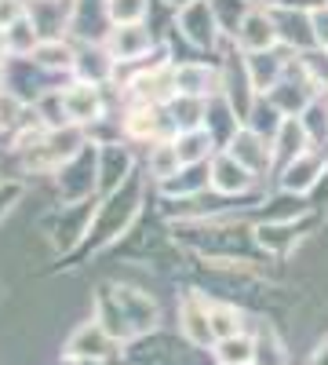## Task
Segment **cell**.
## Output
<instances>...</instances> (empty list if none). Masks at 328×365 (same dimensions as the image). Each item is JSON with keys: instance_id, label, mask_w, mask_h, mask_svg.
<instances>
[{"instance_id": "obj_9", "label": "cell", "mask_w": 328, "mask_h": 365, "mask_svg": "<svg viewBox=\"0 0 328 365\" xmlns=\"http://www.w3.org/2000/svg\"><path fill=\"white\" fill-rule=\"evenodd\" d=\"M208 307H212V299H208L204 292H197V289L183 292V299H179V336H183L194 351H208V347H216Z\"/></svg>"}, {"instance_id": "obj_25", "label": "cell", "mask_w": 328, "mask_h": 365, "mask_svg": "<svg viewBox=\"0 0 328 365\" xmlns=\"http://www.w3.org/2000/svg\"><path fill=\"white\" fill-rule=\"evenodd\" d=\"M204 110H208V99H194V96H175L168 103V113L175 120L179 132H190V128H201L204 125Z\"/></svg>"}, {"instance_id": "obj_19", "label": "cell", "mask_w": 328, "mask_h": 365, "mask_svg": "<svg viewBox=\"0 0 328 365\" xmlns=\"http://www.w3.org/2000/svg\"><path fill=\"white\" fill-rule=\"evenodd\" d=\"M300 230H303V223H295V220L255 223V241H259V249H263V252H270V256H288L292 245L303 237Z\"/></svg>"}, {"instance_id": "obj_38", "label": "cell", "mask_w": 328, "mask_h": 365, "mask_svg": "<svg viewBox=\"0 0 328 365\" xmlns=\"http://www.w3.org/2000/svg\"><path fill=\"white\" fill-rule=\"evenodd\" d=\"M0 299H4V285H0Z\"/></svg>"}, {"instance_id": "obj_27", "label": "cell", "mask_w": 328, "mask_h": 365, "mask_svg": "<svg viewBox=\"0 0 328 365\" xmlns=\"http://www.w3.org/2000/svg\"><path fill=\"white\" fill-rule=\"evenodd\" d=\"M216 361L219 365H248L252 354H255V344H252V332H241V336H230V340H219L212 347Z\"/></svg>"}, {"instance_id": "obj_31", "label": "cell", "mask_w": 328, "mask_h": 365, "mask_svg": "<svg viewBox=\"0 0 328 365\" xmlns=\"http://www.w3.org/2000/svg\"><path fill=\"white\" fill-rule=\"evenodd\" d=\"M29 15V0H0V29H11Z\"/></svg>"}, {"instance_id": "obj_36", "label": "cell", "mask_w": 328, "mask_h": 365, "mask_svg": "<svg viewBox=\"0 0 328 365\" xmlns=\"http://www.w3.org/2000/svg\"><path fill=\"white\" fill-rule=\"evenodd\" d=\"M161 4H168L171 11H179V8H186V4H190V0H161Z\"/></svg>"}, {"instance_id": "obj_33", "label": "cell", "mask_w": 328, "mask_h": 365, "mask_svg": "<svg viewBox=\"0 0 328 365\" xmlns=\"http://www.w3.org/2000/svg\"><path fill=\"white\" fill-rule=\"evenodd\" d=\"M259 4H266L270 11H314L324 0H259Z\"/></svg>"}, {"instance_id": "obj_12", "label": "cell", "mask_w": 328, "mask_h": 365, "mask_svg": "<svg viewBox=\"0 0 328 365\" xmlns=\"http://www.w3.org/2000/svg\"><path fill=\"white\" fill-rule=\"evenodd\" d=\"M237 51H245V55H255V51H274L281 48V37H277V22H274V11L266 8V4H255L248 11V19L241 22V29L233 34L230 41Z\"/></svg>"}, {"instance_id": "obj_35", "label": "cell", "mask_w": 328, "mask_h": 365, "mask_svg": "<svg viewBox=\"0 0 328 365\" xmlns=\"http://www.w3.org/2000/svg\"><path fill=\"white\" fill-rule=\"evenodd\" d=\"M11 58V44H8V29H0V66Z\"/></svg>"}, {"instance_id": "obj_28", "label": "cell", "mask_w": 328, "mask_h": 365, "mask_svg": "<svg viewBox=\"0 0 328 365\" xmlns=\"http://www.w3.org/2000/svg\"><path fill=\"white\" fill-rule=\"evenodd\" d=\"M106 19L110 26H128L150 19V0H106Z\"/></svg>"}, {"instance_id": "obj_34", "label": "cell", "mask_w": 328, "mask_h": 365, "mask_svg": "<svg viewBox=\"0 0 328 365\" xmlns=\"http://www.w3.org/2000/svg\"><path fill=\"white\" fill-rule=\"evenodd\" d=\"M307 365H328V336L314 344V351H310V358H307Z\"/></svg>"}, {"instance_id": "obj_7", "label": "cell", "mask_w": 328, "mask_h": 365, "mask_svg": "<svg viewBox=\"0 0 328 365\" xmlns=\"http://www.w3.org/2000/svg\"><path fill=\"white\" fill-rule=\"evenodd\" d=\"M208 182H212V194L219 197H245L252 190H259V175L252 168H245L241 161H237L230 150H219V154L208 161Z\"/></svg>"}, {"instance_id": "obj_4", "label": "cell", "mask_w": 328, "mask_h": 365, "mask_svg": "<svg viewBox=\"0 0 328 365\" xmlns=\"http://www.w3.org/2000/svg\"><path fill=\"white\" fill-rule=\"evenodd\" d=\"M99 44L110 51V58L117 66H132L150 58L161 44L154 37V29L146 22H128V26H106V34L99 37Z\"/></svg>"}, {"instance_id": "obj_39", "label": "cell", "mask_w": 328, "mask_h": 365, "mask_svg": "<svg viewBox=\"0 0 328 365\" xmlns=\"http://www.w3.org/2000/svg\"><path fill=\"white\" fill-rule=\"evenodd\" d=\"M255 4H259V0H255Z\"/></svg>"}, {"instance_id": "obj_18", "label": "cell", "mask_w": 328, "mask_h": 365, "mask_svg": "<svg viewBox=\"0 0 328 365\" xmlns=\"http://www.w3.org/2000/svg\"><path fill=\"white\" fill-rule=\"evenodd\" d=\"M270 143H274V175H277L288 161L300 158L303 150H310V146H314L300 117H285V125L277 128V135H274Z\"/></svg>"}, {"instance_id": "obj_16", "label": "cell", "mask_w": 328, "mask_h": 365, "mask_svg": "<svg viewBox=\"0 0 328 365\" xmlns=\"http://www.w3.org/2000/svg\"><path fill=\"white\" fill-rule=\"evenodd\" d=\"M161 197L164 201H194L201 194L212 190V182H208V165H183L168 182H161Z\"/></svg>"}, {"instance_id": "obj_24", "label": "cell", "mask_w": 328, "mask_h": 365, "mask_svg": "<svg viewBox=\"0 0 328 365\" xmlns=\"http://www.w3.org/2000/svg\"><path fill=\"white\" fill-rule=\"evenodd\" d=\"M252 8H255V0H212L216 22H219V29H223L226 41H233V34L241 29V22L248 19Z\"/></svg>"}, {"instance_id": "obj_23", "label": "cell", "mask_w": 328, "mask_h": 365, "mask_svg": "<svg viewBox=\"0 0 328 365\" xmlns=\"http://www.w3.org/2000/svg\"><path fill=\"white\" fill-rule=\"evenodd\" d=\"M208 318H212V336H216V344L248 332V329H245L248 314H245L241 307H233V303H212V307H208Z\"/></svg>"}, {"instance_id": "obj_29", "label": "cell", "mask_w": 328, "mask_h": 365, "mask_svg": "<svg viewBox=\"0 0 328 365\" xmlns=\"http://www.w3.org/2000/svg\"><path fill=\"white\" fill-rule=\"evenodd\" d=\"M41 41H44V37H41V29L33 26V19H29V15L8 29V44H11V55H33V48H37Z\"/></svg>"}, {"instance_id": "obj_11", "label": "cell", "mask_w": 328, "mask_h": 365, "mask_svg": "<svg viewBox=\"0 0 328 365\" xmlns=\"http://www.w3.org/2000/svg\"><path fill=\"white\" fill-rule=\"evenodd\" d=\"M135 175V150L128 139L99 146V197H110Z\"/></svg>"}, {"instance_id": "obj_8", "label": "cell", "mask_w": 328, "mask_h": 365, "mask_svg": "<svg viewBox=\"0 0 328 365\" xmlns=\"http://www.w3.org/2000/svg\"><path fill=\"white\" fill-rule=\"evenodd\" d=\"M113 347H117V340L110 336V329L92 314L66 336L63 358L66 361H106V358H113Z\"/></svg>"}, {"instance_id": "obj_14", "label": "cell", "mask_w": 328, "mask_h": 365, "mask_svg": "<svg viewBox=\"0 0 328 365\" xmlns=\"http://www.w3.org/2000/svg\"><path fill=\"white\" fill-rule=\"evenodd\" d=\"M245 63H248V77H252L255 91H259V96H266V91H274V88L285 81L292 55H285V51H277V48H274V51H255V55H245Z\"/></svg>"}, {"instance_id": "obj_2", "label": "cell", "mask_w": 328, "mask_h": 365, "mask_svg": "<svg viewBox=\"0 0 328 365\" xmlns=\"http://www.w3.org/2000/svg\"><path fill=\"white\" fill-rule=\"evenodd\" d=\"M55 187H58V201L63 205L99 197V146L88 143L84 150H77V154L55 172Z\"/></svg>"}, {"instance_id": "obj_40", "label": "cell", "mask_w": 328, "mask_h": 365, "mask_svg": "<svg viewBox=\"0 0 328 365\" xmlns=\"http://www.w3.org/2000/svg\"><path fill=\"white\" fill-rule=\"evenodd\" d=\"M248 365H252V361H248Z\"/></svg>"}, {"instance_id": "obj_17", "label": "cell", "mask_w": 328, "mask_h": 365, "mask_svg": "<svg viewBox=\"0 0 328 365\" xmlns=\"http://www.w3.org/2000/svg\"><path fill=\"white\" fill-rule=\"evenodd\" d=\"M274 22H277V37H281V48L303 55V51H314V26H310V11H274Z\"/></svg>"}, {"instance_id": "obj_1", "label": "cell", "mask_w": 328, "mask_h": 365, "mask_svg": "<svg viewBox=\"0 0 328 365\" xmlns=\"http://www.w3.org/2000/svg\"><path fill=\"white\" fill-rule=\"evenodd\" d=\"M95 318L110 329L117 344H128L157 329V303L150 292H139L132 285H102L95 292Z\"/></svg>"}, {"instance_id": "obj_3", "label": "cell", "mask_w": 328, "mask_h": 365, "mask_svg": "<svg viewBox=\"0 0 328 365\" xmlns=\"http://www.w3.org/2000/svg\"><path fill=\"white\" fill-rule=\"evenodd\" d=\"M175 34L186 41L190 51L204 55V51H216L226 37H223V29L216 22V11H212V0H190L186 8H179L175 11Z\"/></svg>"}, {"instance_id": "obj_26", "label": "cell", "mask_w": 328, "mask_h": 365, "mask_svg": "<svg viewBox=\"0 0 328 365\" xmlns=\"http://www.w3.org/2000/svg\"><path fill=\"white\" fill-rule=\"evenodd\" d=\"M281 125H285V113H281L270 99H266V96H259L255 106H252V113L245 117V128H252V132H259V135H266V139H274Z\"/></svg>"}, {"instance_id": "obj_22", "label": "cell", "mask_w": 328, "mask_h": 365, "mask_svg": "<svg viewBox=\"0 0 328 365\" xmlns=\"http://www.w3.org/2000/svg\"><path fill=\"white\" fill-rule=\"evenodd\" d=\"M252 344H255V354H252V365H288V354H285V344L277 336V329L259 318L255 322V332H252Z\"/></svg>"}, {"instance_id": "obj_20", "label": "cell", "mask_w": 328, "mask_h": 365, "mask_svg": "<svg viewBox=\"0 0 328 365\" xmlns=\"http://www.w3.org/2000/svg\"><path fill=\"white\" fill-rule=\"evenodd\" d=\"M175 150H179V161L183 165H208L219 154V143L212 139L208 128H190V132H175Z\"/></svg>"}, {"instance_id": "obj_13", "label": "cell", "mask_w": 328, "mask_h": 365, "mask_svg": "<svg viewBox=\"0 0 328 365\" xmlns=\"http://www.w3.org/2000/svg\"><path fill=\"white\" fill-rule=\"evenodd\" d=\"M223 150H230V154L241 161L245 168H252L259 179L274 175V143L266 139V135H259V132H252V128L241 125V128H237V135Z\"/></svg>"}, {"instance_id": "obj_10", "label": "cell", "mask_w": 328, "mask_h": 365, "mask_svg": "<svg viewBox=\"0 0 328 365\" xmlns=\"http://www.w3.org/2000/svg\"><path fill=\"white\" fill-rule=\"evenodd\" d=\"M175 88L179 96H194V99H212L223 91V70L219 63L208 58H175Z\"/></svg>"}, {"instance_id": "obj_15", "label": "cell", "mask_w": 328, "mask_h": 365, "mask_svg": "<svg viewBox=\"0 0 328 365\" xmlns=\"http://www.w3.org/2000/svg\"><path fill=\"white\" fill-rule=\"evenodd\" d=\"M29 58H33L44 73H51L55 81L58 77H73V70H77V48L70 41H63V37H44Z\"/></svg>"}, {"instance_id": "obj_6", "label": "cell", "mask_w": 328, "mask_h": 365, "mask_svg": "<svg viewBox=\"0 0 328 365\" xmlns=\"http://www.w3.org/2000/svg\"><path fill=\"white\" fill-rule=\"evenodd\" d=\"M324 175H328V146H310V150H303L300 158L288 161V165L277 172V190L310 197V194L321 187Z\"/></svg>"}, {"instance_id": "obj_5", "label": "cell", "mask_w": 328, "mask_h": 365, "mask_svg": "<svg viewBox=\"0 0 328 365\" xmlns=\"http://www.w3.org/2000/svg\"><path fill=\"white\" fill-rule=\"evenodd\" d=\"M106 84H95V81H80V77H70L63 88H58V96H63V106H66V117L70 125H80L84 132L102 120L110 110H106Z\"/></svg>"}, {"instance_id": "obj_21", "label": "cell", "mask_w": 328, "mask_h": 365, "mask_svg": "<svg viewBox=\"0 0 328 365\" xmlns=\"http://www.w3.org/2000/svg\"><path fill=\"white\" fill-rule=\"evenodd\" d=\"M142 168H146V179H150L154 187L168 182L179 168H183L175 143H171V139H157V143H150V146H146V161H142Z\"/></svg>"}, {"instance_id": "obj_37", "label": "cell", "mask_w": 328, "mask_h": 365, "mask_svg": "<svg viewBox=\"0 0 328 365\" xmlns=\"http://www.w3.org/2000/svg\"><path fill=\"white\" fill-rule=\"evenodd\" d=\"M0 91H4V66H0Z\"/></svg>"}, {"instance_id": "obj_30", "label": "cell", "mask_w": 328, "mask_h": 365, "mask_svg": "<svg viewBox=\"0 0 328 365\" xmlns=\"http://www.w3.org/2000/svg\"><path fill=\"white\" fill-rule=\"evenodd\" d=\"M26 197V182L22 179H0V227H4V220L15 212V205Z\"/></svg>"}, {"instance_id": "obj_32", "label": "cell", "mask_w": 328, "mask_h": 365, "mask_svg": "<svg viewBox=\"0 0 328 365\" xmlns=\"http://www.w3.org/2000/svg\"><path fill=\"white\" fill-rule=\"evenodd\" d=\"M310 26H314V44H317V51H328V0H324L321 8L310 11Z\"/></svg>"}]
</instances>
